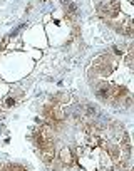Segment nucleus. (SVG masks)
<instances>
[{"instance_id":"f257e3e1","label":"nucleus","mask_w":134,"mask_h":171,"mask_svg":"<svg viewBox=\"0 0 134 171\" xmlns=\"http://www.w3.org/2000/svg\"><path fill=\"white\" fill-rule=\"evenodd\" d=\"M59 161L64 166H72L74 165V154L69 149H62V151L59 153Z\"/></svg>"},{"instance_id":"f03ea898","label":"nucleus","mask_w":134,"mask_h":171,"mask_svg":"<svg viewBox=\"0 0 134 171\" xmlns=\"http://www.w3.org/2000/svg\"><path fill=\"white\" fill-rule=\"evenodd\" d=\"M13 104H15V99H13V97H7V101H5V106H7V108H12Z\"/></svg>"}]
</instances>
